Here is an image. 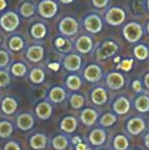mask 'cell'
I'll list each match as a JSON object with an SVG mask.
<instances>
[{
    "instance_id": "cell-1",
    "label": "cell",
    "mask_w": 149,
    "mask_h": 150,
    "mask_svg": "<svg viewBox=\"0 0 149 150\" xmlns=\"http://www.w3.org/2000/svg\"><path fill=\"white\" fill-rule=\"evenodd\" d=\"M123 36L125 40L129 43H137L141 40L143 36V28L137 22H130L123 28Z\"/></svg>"
},
{
    "instance_id": "cell-2",
    "label": "cell",
    "mask_w": 149,
    "mask_h": 150,
    "mask_svg": "<svg viewBox=\"0 0 149 150\" xmlns=\"http://www.w3.org/2000/svg\"><path fill=\"white\" fill-rule=\"evenodd\" d=\"M127 14L124 8L119 6H112L106 10L104 14V22L112 27H119L125 23Z\"/></svg>"
},
{
    "instance_id": "cell-3",
    "label": "cell",
    "mask_w": 149,
    "mask_h": 150,
    "mask_svg": "<svg viewBox=\"0 0 149 150\" xmlns=\"http://www.w3.org/2000/svg\"><path fill=\"white\" fill-rule=\"evenodd\" d=\"M58 31L60 35L64 37H73L79 32V23L75 18L66 16L62 18L58 23Z\"/></svg>"
},
{
    "instance_id": "cell-4",
    "label": "cell",
    "mask_w": 149,
    "mask_h": 150,
    "mask_svg": "<svg viewBox=\"0 0 149 150\" xmlns=\"http://www.w3.org/2000/svg\"><path fill=\"white\" fill-rule=\"evenodd\" d=\"M20 16L13 10H8L0 16V27L7 33H12L20 26Z\"/></svg>"
},
{
    "instance_id": "cell-5",
    "label": "cell",
    "mask_w": 149,
    "mask_h": 150,
    "mask_svg": "<svg viewBox=\"0 0 149 150\" xmlns=\"http://www.w3.org/2000/svg\"><path fill=\"white\" fill-rule=\"evenodd\" d=\"M83 26L85 30L90 34H98L102 31L103 22L101 18L96 13H89L84 18Z\"/></svg>"
},
{
    "instance_id": "cell-6",
    "label": "cell",
    "mask_w": 149,
    "mask_h": 150,
    "mask_svg": "<svg viewBox=\"0 0 149 150\" xmlns=\"http://www.w3.org/2000/svg\"><path fill=\"white\" fill-rule=\"evenodd\" d=\"M39 14L44 18H52L57 14L58 4L54 0H41L37 6Z\"/></svg>"
},
{
    "instance_id": "cell-7",
    "label": "cell",
    "mask_w": 149,
    "mask_h": 150,
    "mask_svg": "<svg viewBox=\"0 0 149 150\" xmlns=\"http://www.w3.org/2000/svg\"><path fill=\"white\" fill-rule=\"evenodd\" d=\"M119 50V46L114 41L106 40L103 41L96 50V56L98 59H106L114 55Z\"/></svg>"
},
{
    "instance_id": "cell-8",
    "label": "cell",
    "mask_w": 149,
    "mask_h": 150,
    "mask_svg": "<svg viewBox=\"0 0 149 150\" xmlns=\"http://www.w3.org/2000/svg\"><path fill=\"white\" fill-rule=\"evenodd\" d=\"M74 48L81 54H87L94 48V41L89 35H81L74 42Z\"/></svg>"
},
{
    "instance_id": "cell-9",
    "label": "cell",
    "mask_w": 149,
    "mask_h": 150,
    "mask_svg": "<svg viewBox=\"0 0 149 150\" xmlns=\"http://www.w3.org/2000/svg\"><path fill=\"white\" fill-rule=\"evenodd\" d=\"M44 47L40 44H33L27 49L26 56L32 62H39L44 57Z\"/></svg>"
},
{
    "instance_id": "cell-10",
    "label": "cell",
    "mask_w": 149,
    "mask_h": 150,
    "mask_svg": "<svg viewBox=\"0 0 149 150\" xmlns=\"http://www.w3.org/2000/svg\"><path fill=\"white\" fill-rule=\"evenodd\" d=\"M82 65V57L77 53H68L64 58V67L68 71H75L80 69Z\"/></svg>"
},
{
    "instance_id": "cell-11",
    "label": "cell",
    "mask_w": 149,
    "mask_h": 150,
    "mask_svg": "<svg viewBox=\"0 0 149 150\" xmlns=\"http://www.w3.org/2000/svg\"><path fill=\"white\" fill-rule=\"evenodd\" d=\"M7 46H8V48H9V50L18 52L24 49L25 46H26V42H25V39L20 35L13 34V35L8 37Z\"/></svg>"
},
{
    "instance_id": "cell-12",
    "label": "cell",
    "mask_w": 149,
    "mask_h": 150,
    "mask_svg": "<svg viewBox=\"0 0 149 150\" xmlns=\"http://www.w3.org/2000/svg\"><path fill=\"white\" fill-rule=\"evenodd\" d=\"M47 32L48 30L46 25L44 23H40V22L35 23L34 25H32V27L30 29L31 36H32L33 39L37 40V41L43 40L46 37V35H47Z\"/></svg>"
},
{
    "instance_id": "cell-13",
    "label": "cell",
    "mask_w": 149,
    "mask_h": 150,
    "mask_svg": "<svg viewBox=\"0 0 149 150\" xmlns=\"http://www.w3.org/2000/svg\"><path fill=\"white\" fill-rule=\"evenodd\" d=\"M54 46L61 53H68L74 47V44L72 43L68 37L60 36V37H57L54 40Z\"/></svg>"
},
{
    "instance_id": "cell-14",
    "label": "cell",
    "mask_w": 149,
    "mask_h": 150,
    "mask_svg": "<svg viewBox=\"0 0 149 150\" xmlns=\"http://www.w3.org/2000/svg\"><path fill=\"white\" fill-rule=\"evenodd\" d=\"M101 69L97 64H90L84 71V77L90 82H97L101 78Z\"/></svg>"
},
{
    "instance_id": "cell-15",
    "label": "cell",
    "mask_w": 149,
    "mask_h": 150,
    "mask_svg": "<svg viewBox=\"0 0 149 150\" xmlns=\"http://www.w3.org/2000/svg\"><path fill=\"white\" fill-rule=\"evenodd\" d=\"M106 83L112 89H121L125 84L124 77L119 73H110L106 78Z\"/></svg>"
},
{
    "instance_id": "cell-16",
    "label": "cell",
    "mask_w": 149,
    "mask_h": 150,
    "mask_svg": "<svg viewBox=\"0 0 149 150\" xmlns=\"http://www.w3.org/2000/svg\"><path fill=\"white\" fill-rule=\"evenodd\" d=\"M18 11L20 14L25 18H30L36 12V5L35 3L30 1H24L18 7Z\"/></svg>"
},
{
    "instance_id": "cell-17",
    "label": "cell",
    "mask_w": 149,
    "mask_h": 150,
    "mask_svg": "<svg viewBox=\"0 0 149 150\" xmlns=\"http://www.w3.org/2000/svg\"><path fill=\"white\" fill-rule=\"evenodd\" d=\"M134 55L137 59L139 60H145L149 56V48L147 45L143 43H139L134 47L133 49Z\"/></svg>"
},
{
    "instance_id": "cell-18",
    "label": "cell",
    "mask_w": 149,
    "mask_h": 150,
    "mask_svg": "<svg viewBox=\"0 0 149 150\" xmlns=\"http://www.w3.org/2000/svg\"><path fill=\"white\" fill-rule=\"evenodd\" d=\"M92 100L96 103V104H102L105 102L106 100V93L102 88H97L93 91L92 94Z\"/></svg>"
},
{
    "instance_id": "cell-19",
    "label": "cell",
    "mask_w": 149,
    "mask_h": 150,
    "mask_svg": "<svg viewBox=\"0 0 149 150\" xmlns=\"http://www.w3.org/2000/svg\"><path fill=\"white\" fill-rule=\"evenodd\" d=\"M144 128V122L139 119L132 120L129 122V131L132 134H138L139 132H141Z\"/></svg>"
},
{
    "instance_id": "cell-20",
    "label": "cell",
    "mask_w": 149,
    "mask_h": 150,
    "mask_svg": "<svg viewBox=\"0 0 149 150\" xmlns=\"http://www.w3.org/2000/svg\"><path fill=\"white\" fill-rule=\"evenodd\" d=\"M37 113L42 119H47L51 115V107L47 103H41L37 108Z\"/></svg>"
},
{
    "instance_id": "cell-21",
    "label": "cell",
    "mask_w": 149,
    "mask_h": 150,
    "mask_svg": "<svg viewBox=\"0 0 149 150\" xmlns=\"http://www.w3.org/2000/svg\"><path fill=\"white\" fill-rule=\"evenodd\" d=\"M33 126V120L30 115H24L18 119V127L23 130H28Z\"/></svg>"
},
{
    "instance_id": "cell-22",
    "label": "cell",
    "mask_w": 149,
    "mask_h": 150,
    "mask_svg": "<svg viewBox=\"0 0 149 150\" xmlns=\"http://www.w3.org/2000/svg\"><path fill=\"white\" fill-rule=\"evenodd\" d=\"M114 109L119 113H125L127 112V110L129 109V102L127 99L125 98H119V100L115 102L114 104Z\"/></svg>"
},
{
    "instance_id": "cell-23",
    "label": "cell",
    "mask_w": 149,
    "mask_h": 150,
    "mask_svg": "<svg viewBox=\"0 0 149 150\" xmlns=\"http://www.w3.org/2000/svg\"><path fill=\"white\" fill-rule=\"evenodd\" d=\"M30 78L31 81L34 82V83H41V82H43L44 78H45V74L41 69H34L31 71Z\"/></svg>"
},
{
    "instance_id": "cell-24",
    "label": "cell",
    "mask_w": 149,
    "mask_h": 150,
    "mask_svg": "<svg viewBox=\"0 0 149 150\" xmlns=\"http://www.w3.org/2000/svg\"><path fill=\"white\" fill-rule=\"evenodd\" d=\"M26 71H27L26 65L22 62H16L11 67V73L14 76H16V77H23L26 74Z\"/></svg>"
},
{
    "instance_id": "cell-25",
    "label": "cell",
    "mask_w": 149,
    "mask_h": 150,
    "mask_svg": "<svg viewBox=\"0 0 149 150\" xmlns=\"http://www.w3.org/2000/svg\"><path fill=\"white\" fill-rule=\"evenodd\" d=\"M2 108H3L4 112L12 113L16 108V102L11 98H6L2 103Z\"/></svg>"
},
{
    "instance_id": "cell-26",
    "label": "cell",
    "mask_w": 149,
    "mask_h": 150,
    "mask_svg": "<svg viewBox=\"0 0 149 150\" xmlns=\"http://www.w3.org/2000/svg\"><path fill=\"white\" fill-rule=\"evenodd\" d=\"M82 120H84L86 125H92L96 120V113L91 109H86L82 115Z\"/></svg>"
},
{
    "instance_id": "cell-27",
    "label": "cell",
    "mask_w": 149,
    "mask_h": 150,
    "mask_svg": "<svg viewBox=\"0 0 149 150\" xmlns=\"http://www.w3.org/2000/svg\"><path fill=\"white\" fill-rule=\"evenodd\" d=\"M66 84H68V88H71V89L73 90H77L79 89L80 87H81V79H80L78 76H70V77L68 78V81H66Z\"/></svg>"
},
{
    "instance_id": "cell-28",
    "label": "cell",
    "mask_w": 149,
    "mask_h": 150,
    "mask_svg": "<svg viewBox=\"0 0 149 150\" xmlns=\"http://www.w3.org/2000/svg\"><path fill=\"white\" fill-rule=\"evenodd\" d=\"M64 96H66V93H64V91L61 88H54V89H52L51 93H50V97L55 102L64 100Z\"/></svg>"
},
{
    "instance_id": "cell-29",
    "label": "cell",
    "mask_w": 149,
    "mask_h": 150,
    "mask_svg": "<svg viewBox=\"0 0 149 150\" xmlns=\"http://www.w3.org/2000/svg\"><path fill=\"white\" fill-rule=\"evenodd\" d=\"M90 140H91V142L93 143V144H95V145L101 144V143L104 141V134H103V132H102V131H99V130L94 131V132L91 134Z\"/></svg>"
},
{
    "instance_id": "cell-30",
    "label": "cell",
    "mask_w": 149,
    "mask_h": 150,
    "mask_svg": "<svg viewBox=\"0 0 149 150\" xmlns=\"http://www.w3.org/2000/svg\"><path fill=\"white\" fill-rule=\"evenodd\" d=\"M136 106L139 110L146 111L149 109V99L145 96H141L136 101Z\"/></svg>"
},
{
    "instance_id": "cell-31",
    "label": "cell",
    "mask_w": 149,
    "mask_h": 150,
    "mask_svg": "<svg viewBox=\"0 0 149 150\" xmlns=\"http://www.w3.org/2000/svg\"><path fill=\"white\" fill-rule=\"evenodd\" d=\"M61 127L66 132H72V131H74L76 128L75 119H73V117H66V119H64L61 124Z\"/></svg>"
},
{
    "instance_id": "cell-32",
    "label": "cell",
    "mask_w": 149,
    "mask_h": 150,
    "mask_svg": "<svg viewBox=\"0 0 149 150\" xmlns=\"http://www.w3.org/2000/svg\"><path fill=\"white\" fill-rule=\"evenodd\" d=\"M31 143H32V146L34 148H42L45 145V138L42 135H37L34 138H32Z\"/></svg>"
},
{
    "instance_id": "cell-33",
    "label": "cell",
    "mask_w": 149,
    "mask_h": 150,
    "mask_svg": "<svg viewBox=\"0 0 149 150\" xmlns=\"http://www.w3.org/2000/svg\"><path fill=\"white\" fill-rule=\"evenodd\" d=\"M10 56L6 50L0 49V67H4L9 63Z\"/></svg>"
},
{
    "instance_id": "cell-34",
    "label": "cell",
    "mask_w": 149,
    "mask_h": 150,
    "mask_svg": "<svg viewBox=\"0 0 149 150\" xmlns=\"http://www.w3.org/2000/svg\"><path fill=\"white\" fill-rule=\"evenodd\" d=\"M12 128L8 122H1L0 124V136L1 137H6L11 133Z\"/></svg>"
},
{
    "instance_id": "cell-35",
    "label": "cell",
    "mask_w": 149,
    "mask_h": 150,
    "mask_svg": "<svg viewBox=\"0 0 149 150\" xmlns=\"http://www.w3.org/2000/svg\"><path fill=\"white\" fill-rule=\"evenodd\" d=\"M92 5L97 9H104L108 6L110 0H91Z\"/></svg>"
},
{
    "instance_id": "cell-36",
    "label": "cell",
    "mask_w": 149,
    "mask_h": 150,
    "mask_svg": "<svg viewBox=\"0 0 149 150\" xmlns=\"http://www.w3.org/2000/svg\"><path fill=\"white\" fill-rule=\"evenodd\" d=\"M66 144H68V141L64 137H57L53 141V145L56 149H64L66 146Z\"/></svg>"
},
{
    "instance_id": "cell-37",
    "label": "cell",
    "mask_w": 149,
    "mask_h": 150,
    "mask_svg": "<svg viewBox=\"0 0 149 150\" xmlns=\"http://www.w3.org/2000/svg\"><path fill=\"white\" fill-rule=\"evenodd\" d=\"M128 146V142L126 140V138H124L123 136H119L115 139V147L119 150H124L126 149Z\"/></svg>"
},
{
    "instance_id": "cell-38",
    "label": "cell",
    "mask_w": 149,
    "mask_h": 150,
    "mask_svg": "<svg viewBox=\"0 0 149 150\" xmlns=\"http://www.w3.org/2000/svg\"><path fill=\"white\" fill-rule=\"evenodd\" d=\"M10 82L9 75L6 71H0V87H4V86L8 85Z\"/></svg>"
},
{
    "instance_id": "cell-39",
    "label": "cell",
    "mask_w": 149,
    "mask_h": 150,
    "mask_svg": "<svg viewBox=\"0 0 149 150\" xmlns=\"http://www.w3.org/2000/svg\"><path fill=\"white\" fill-rule=\"evenodd\" d=\"M71 102H72L73 106L76 107V108H78V107H81L82 105H83L84 99H83V97H81L80 95H74V96L72 97Z\"/></svg>"
},
{
    "instance_id": "cell-40",
    "label": "cell",
    "mask_w": 149,
    "mask_h": 150,
    "mask_svg": "<svg viewBox=\"0 0 149 150\" xmlns=\"http://www.w3.org/2000/svg\"><path fill=\"white\" fill-rule=\"evenodd\" d=\"M132 65H133V59H124L121 62V69H124V71H128L132 69Z\"/></svg>"
},
{
    "instance_id": "cell-41",
    "label": "cell",
    "mask_w": 149,
    "mask_h": 150,
    "mask_svg": "<svg viewBox=\"0 0 149 150\" xmlns=\"http://www.w3.org/2000/svg\"><path fill=\"white\" fill-rule=\"evenodd\" d=\"M115 120V117H113L112 115H105L101 120V122L104 125V126H110L114 122Z\"/></svg>"
},
{
    "instance_id": "cell-42",
    "label": "cell",
    "mask_w": 149,
    "mask_h": 150,
    "mask_svg": "<svg viewBox=\"0 0 149 150\" xmlns=\"http://www.w3.org/2000/svg\"><path fill=\"white\" fill-rule=\"evenodd\" d=\"M5 150H20V148H18V145L14 144V143H9V144L6 146Z\"/></svg>"
},
{
    "instance_id": "cell-43",
    "label": "cell",
    "mask_w": 149,
    "mask_h": 150,
    "mask_svg": "<svg viewBox=\"0 0 149 150\" xmlns=\"http://www.w3.org/2000/svg\"><path fill=\"white\" fill-rule=\"evenodd\" d=\"M133 88L135 91H140L141 90V84H140L139 81H135L133 83Z\"/></svg>"
},
{
    "instance_id": "cell-44",
    "label": "cell",
    "mask_w": 149,
    "mask_h": 150,
    "mask_svg": "<svg viewBox=\"0 0 149 150\" xmlns=\"http://www.w3.org/2000/svg\"><path fill=\"white\" fill-rule=\"evenodd\" d=\"M6 1L5 0H0V10H3L6 7Z\"/></svg>"
},
{
    "instance_id": "cell-45",
    "label": "cell",
    "mask_w": 149,
    "mask_h": 150,
    "mask_svg": "<svg viewBox=\"0 0 149 150\" xmlns=\"http://www.w3.org/2000/svg\"><path fill=\"white\" fill-rule=\"evenodd\" d=\"M60 3H64V4H71L75 1V0H58Z\"/></svg>"
},
{
    "instance_id": "cell-46",
    "label": "cell",
    "mask_w": 149,
    "mask_h": 150,
    "mask_svg": "<svg viewBox=\"0 0 149 150\" xmlns=\"http://www.w3.org/2000/svg\"><path fill=\"white\" fill-rule=\"evenodd\" d=\"M77 150H86V146L82 143H80L79 146H78V149Z\"/></svg>"
},
{
    "instance_id": "cell-47",
    "label": "cell",
    "mask_w": 149,
    "mask_h": 150,
    "mask_svg": "<svg viewBox=\"0 0 149 150\" xmlns=\"http://www.w3.org/2000/svg\"><path fill=\"white\" fill-rule=\"evenodd\" d=\"M145 84H146V86L149 88V74H147L146 77H145Z\"/></svg>"
},
{
    "instance_id": "cell-48",
    "label": "cell",
    "mask_w": 149,
    "mask_h": 150,
    "mask_svg": "<svg viewBox=\"0 0 149 150\" xmlns=\"http://www.w3.org/2000/svg\"><path fill=\"white\" fill-rule=\"evenodd\" d=\"M146 32H147V34L149 35V21H148L147 24H146Z\"/></svg>"
},
{
    "instance_id": "cell-49",
    "label": "cell",
    "mask_w": 149,
    "mask_h": 150,
    "mask_svg": "<svg viewBox=\"0 0 149 150\" xmlns=\"http://www.w3.org/2000/svg\"><path fill=\"white\" fill-rule=\"evenodd\" d=\"M146 144H147V146H148V148H149V135L147 137H146Z\"/></svg>"
},
{
    "instance_id": "cell-50",
    "label": "cell",
    "mask_w": 149,
    "mask_h": 150,
    "mask_svg": "<svg viewBox=\"0 0 149 150\" xmlns=\"http://www.w3.org/2000/svg\"><path fill=\"white\" fill-rule=\"evenodd\" d=\"M146 6H147V9L149 10V0H147V1H146Z\"/></svg>"
},
{
    "instance_id": "cell-51",
    "label": "cell",
    "mask_w": 149,
    "mask_h": 150,
    "mask_svg": "<svg viewBox=\"0 0 149 150\" xmlns=\"http://www.w3.org/2000/svg\"><path fill=\"white\" fill-rule=\"evenodd\" d=\"M0 44H1V35H0Z\"/></svg>"
}]
</instances>
